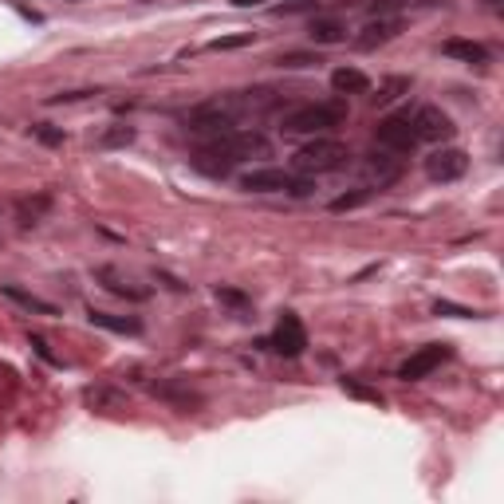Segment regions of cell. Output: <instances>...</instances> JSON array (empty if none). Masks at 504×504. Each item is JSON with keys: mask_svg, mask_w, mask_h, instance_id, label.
Instances as JSON below:
<instances>
[{"mask_svg": "<svg viewBox=\"0 0 504 504\" xmlns=\"http://www.w3.org/2000/svg\"><path fill=\"white\" fill-rule=\"evenodd\" d=\"M343 123H347V103L335 99V103H308V107L288 111L280 123V131L284 134H324V131L343 126Z\"/></svg>", "mask_w": 504, "mask_h": 504, "instance_id": "1", "label": "cell"}, {"mask_svg": "<svg viewBox=\"0 0 504 504\" xmlns=\"http://www.w3.org/2000/svg\"><path fill=\"white\" fill-rule=\"evenodd\" d=\"M347 158H351V150H347L343 142L316 139V142H308L304 150L296 154V170H304V173H335V170L347 166Z\"/></svg>", "mask_w": 504, "mask_h": 504, "instance_id": "2", "label": "cell"}, {"mask_svg": "<svg viewBox=\"0 0 504 504\" xmlns=\"http://www.w3.org/2000/svg\"><path fill=\"white\" fill-rule=\"evenodd\" d=\"M217 146V150L221 154H228V162H252V158H268L272 154V142L264 139L260 131H241V126H236V131H228V134H217V139H209Z\"/></svg>", "mask_w": 504, "mask_h": 504, "instance_id": "3", "label": "cell"}, {"mask_svg": "<svg viewBox=\"0 0 504 504\" xmlns=\"http://www.w3.org/2000/svg\"><path fill=\"white\" fill-rule=\"evenodd\" d=\"M374 139H379L382 150L390 154H410L418 146V134H414V118H410V111H398V115H387L379 126H374Z\"/></svg>", "mask_w": 504, "mask_h": 504, "instance_id": "4", "label": "cell"}, {"mask_svg": "<svg viewBox=\"0 0 504 504\" xmlns=\"http://www.w3.org/2000/svg\"><path fill=\"white\" fill-rule=\"evenodd\" d=\"M268 347L276 355H284V359H296V355H304L308 332H304V324H300L296 311H284V316H280V324H276V332H272V343Z\"/></svg>", "mask_w": 504, "mask_h": 504, "instance_id": "5", "label": "cell"}, {"mask_svg": "<svg viewBox=\"0 0 504 504\" xmlns=\"http://www.w3.org/2000/svg\"><path fill=\"white\" fill-rule=\"evenodd\" d=\"M414 118V134H418V142H445V139H453V118H449L442 107H421V111L410 115Z\"/></svg>", "mask_w": 504, "mask_h": 504, "instance_id": "6", "label": "cell"}, {"mask_svg": "<svg viewBox=\"0 0 504 504\" xmlns=\"http://www.w3.org/2000/svg\"><path fill=\"white\" fill-rule=\"evenodd\" d=\"M445 359H449V347H445V343H429V347L414 351L406 363L398 366V379H402V382H418V379H426V374H434Z\"/></svg>", "mask_w": 504, "mask_h": 504, "instance_id": "7", "label": "cell"}, {"mask_svg": "<svg viewBox=\"0 0 504 504\" xmlns=\"http://www.w3.org/2000/svg\"><path fill=\"white\" fill-rule=\"evenodd\" d=\"M469 170V154L457 150V146H445V150H434L426 158V173L434 181H457L461 173Z\"/></svg>", "mask_w": 504, "mask_h": 504, "instance_id": "8", "label": "cell"}, {"mask_svg": "<svg viewBox=\"0 0 504 504\" xmlns=\"http://www.w3.org/2000/svg\"><path fill=\"white\" fill-rule=\"evenodd\" d=\"M363 173H366V181H374L379 189H387L402 178V158L398 154H390V150H374V154H366L363 158Z\"/></svg>", "mask_w": 504, "mask_h": 504, "instance_id": "9", "label": "cell"}, {"mask_svg": "<svg viewBox=\"0 0 504 504\" xmlns=\"http://www.w3.org/2000/svg\"><path fill=\"white\" fill-rule=\"evenodd\" d=\"M398 32H402V20H394V16H379V20H371L359 36H355V48L374 52V48H382V44H390Z\"/></svg>", "mask_w": 504, "mask_h": 504, "instance_id": "10", "label": "cell"}, {"mask_svg": "<svg viewBox=\"0 0 504 504\" xmlns=\"http://www.w3.org/2000/svg\"><path fill=\"white\" fill-rule=\"evenodd\" d=\"M292 173L288 170H252L241 178V189L249 194H288Z\"/></svg>", "mask_w": 504, "mask_h": 504, "instance_id": "11", "label": "cell"}, {"mask_svg": "<svg viewBox=\"0 0 504 504\" xmlns=\"http://www.w3.org/2000/svg\"><path fill=\"white\" fill-rule=\"evenodd\" d=\"M95 280L103 284L107 292H115V296H123V300H150V288H142V284L126 280L118 268H111V264H103V268H95Z\"/></svg>", "mask_w": 504, "mask_h": 504, "instance_id": "12", "label": "cell"}, {"mask_svg": "<svg viewBox=\"0 0 504 504\" xmlns=\"http://www.w3.org/2000/svg\"><path fill=\"white\" fill-rule=\"evenodd\" d=\"M189 162H194V170H197V173H205V178H228V170H233L228 154H221L213 142L189 154Z\"/></svg>", "mask_w": 504, "mask_h": 504, "instance_id": "13", "label": "cell"}, {"mask_svg": "<svg viewBox=\"0 0 504 504\" xmlns=\"http://www.w3.org/2000/svg\"><path fill=\"white\" fill-rule=\"evenodd\" d=\"M87 319L103 332H115V335H142V324L134 316H115V311H99V308H87Z\"/></svg>", "mask_w": 504, "mask_h": 504, "instance_id": "14", "label": "cell"}, {"mask_svg": "<svg viewBox=\"0 0 504 504\" xmlns=\"http://www.w3.org/2000/svg\"><path fill=\"white\" fill-rule=\"evenodd\" d=\"M332 87L339 95H363V91H371V79H366V71H359V68H335Z\"/></svg>", "mask_w": 504, "mask_h": 504, "instance_id": "15", "label": "cell"}, {"mask_svg": "<svg viewBox=\"0 0 504 504\" xmlns=\"http://www.w3.org/2000/svg\"><path fill=\"white\" fill-rule=\"evenodd\" d=\"M445 56L449 60H461V63H489V48L473 40H445Z\"/></svg>", "mask_w": 504, "mask_h": 504, "instance_id": "16", "label": "cell"}, {"mask_svg": "<svg viewBox=\"0 0 504 504\" xmlns=\"http://www.w3.org/2000/svg\"><path fill=\"white\" fill-rule=\"evenodd\" d=\"M52 209V197L48 194H36V197H20L16 201V217H20V225H36L44 213Z\"/></svg>", "mask_w": 504, "mask_h": 504, "instance_id": "17", "label": "cell"}, {"mask_svg": "<svg viewBox=\"0 0 504 504\" xmlns=\"http://www.w3.org/2000/svg\"><path fill=\"white\" fill-rule=\"evenodd\" d=\"M4 292L8 300H16L20 308H28V311H40V316H56V308L48 304V300H40V296H32V292H24V288H16V284H4Z\"/></svg>", "mask_w": 504, "mask_h": 504, "instance_id": "18", "label": "cell"}, {"mask_svg": "<svg viewBox=\"0 0 504 504\" xmlns=\"http://www.w3.org/2000/svg\"><path fill=\"white\" fill-rule=\"evenodd\" d=\"M311 40L316 44H343L347 32L339 20H311Z\"/></svg>", "mask_w": 504, "mask_h": 504, "instance_id": "19", "label": "cell"}, {"mask_svg": "<svg viewBox=\"0 0 504 504\" xmlns=\"http://www.w3.org/2000/svg\"><path fill=\"white\" fill-rule=\"evenodd\" d=\"M374 197V189H351V194H339L335 201H332V213H351V209H359V205H366V201Z\"/></svg>", "mask_w": 504, "mask_h": 504, "instance_id": "20", "label": "cell"}, {"mask_svg": "<svg viewBox=\"0 0 504 504\" xmlns=\"http://www.w3.org/2000/svg\"><path fill=\"white\" fill-rule=\"evenodd\" d=\"M134 142V126H123V123H115V126H107L103 134H99V146H131Z\"/></svg>", "mask_w": 504, "mask_h": 504, "instance_id": "21", "label": "cell"}, {"mask_svg": "<svg viewBox=\"0 0 504 504\" xmlns=\"http://www.w3.org/2000/svg\"><path fill=\"white\" fill-rule=\"evenodd\" d=\"M244 44H252V32H241V36H217L209 48L213 52H233V48H244Z\"/></svg>", "mask_w": 504, "mask_h": 504, "instance_id": "22", "label": "cell"}, {"mask_svg": "<svg viewBox=\"0 0 504 504\" xmlns=\"http://www.w3.org/2000/svg\"><path fill=\"white\" fill-rule=\"evenodd\" d=\"M280 68H292V71H300V68H316L319 56H308V52H288V56H280L276 60Z\"/></svg>", "mask_w": 504, "mask_h": 504, "instance_id": "23", "label": "cell"}, {"mask_svg": "<svg viewBox=\"0 0 504 504\" xmlns=\"http://www.w3.org/2000/svg\"><path fill=\"white\" fill-rule=\"evenodd\" d=\"M339 382H343V390H347V394H355V398H366V402H382V398H379V390H366L363 382H355V379H339Z\"/></svg>", "mask_w": 504, "mask_h": 504, "instance_id": "24", "label": "cell"}, {"mask_svg": "<svg viewBox=\"0 0 504 504\" xmlns=\"http://www.w3.org/2000/svg\"><path fill=\"white\" fill-rule=\"evenodd\" d=\"M434 311H437V316H457V319H473V316H476V311H469V308H457V304H449V300H437Z\"/></svg>", "mask_w": 504, "mask_h": 504, "instance_id": "25", "label": "cell"}, {"mask_svg": "<svg viewBox=\"0 0 504 504\" xmlns=\"http://www.w3.org/2000/svg\"><path fill=\"white\" fill-rule=\"evenodd\" d=\"M406 87H410V84H406V79H390V84H387V87H382V91H379V95H374V103H390V99H394V95H398V91H406Z\"/></svg>", "mask_w": 504, "mask_h": 504, "instance_id": "26", "label": "cell"}, {"mask_svg": "<svg viewBox=\"0 0 504 504\" xmlns=\"http://www.w3.org/2000/svg\"><path fill=\"white\" fill-rule=\"evenodd\" d=\"M217 300H225V304H233V308L249 304V296H241V292H233V288H217Z\"/></svg>", "mask_w": 504, "mask_h": 504, "instance_id": "27", "label": "cell"}, {"mask_svg": "<svg viewBox=\"0 0 504 504\" xmlns=\"http://www.w3.org/2000/svg\"><path fill=\"white\" fill-rule=\"evenodd\" d=\"M311 189H316V181H308V178H292V186H288V194L292 197H308Z\"/></svg>", "mask_w": 504, "mask_h": 504, "instance_id": "28", "label": "cell"}, {"mask_svg": "<svg viewBox=\"0 0 504 504\" xmlns=\"http://www.w3.org/2000/svg\"><path fill=\"white\" fill-rule=\"evenodd\" d=\"M36 139L48 142V146H60V142H63V134H60V131H52V126H36Z\"/></svg>", "mask_w": 504, "mask_h": 504, "instance_id": "29", "label": "cell"}, {"mask_svg": "<svg viewBox=\"0 0 504 504\" xmlns=\"http://www.w3.org/2000/svg\"><path fill=\"white\" fill-rule=\"evenodd\" d=\"M95 91H63V95H52V103H76V99H87Z\"/></svg>", "mask_w": 504, "mask_h": 504, "instance_id": "30", "label": "cell"}, {"mask_svg": "<svg viewBox=\"0 0 504 504\" xmlns=\"http://www.w3.org/2000/svg\"><path fill=\"white\" fill-rule=\"evenodd\" d=\"M32 347H36V351H40V355H44V359H48V363H56V359H52V351H48V343H44L40 335H32Z\"/></svg>", "mask_w": 504, "mask_h": 504, "instance_id": "31", "label": "cell"}, {"mask_svg": "<svg viewBox=\"0 0 504 504\" xmlns=\"http://www.w3.org/2000/svg\"><path fill=\"white\" fill-rule=\"evenodd\" d=\"M406 4V0H374V12H387V8H398Z\"/></svg>", "mask_w": 504, "mask_h": 504, "instance_id": "32", "label": "cell"}, {"mask_svg": "<svg viewBox=\"0 0 504 504\" xmlns=\"http://www.w3.org/2000/svg\"><path fill=\"white\" fill-rule=\"evenodd\" d=\"M236 8H256V4H264V0H233Z\"/></svg>", "mask_w": 504, "mask_h": 504, "instance_id": "33", "label": "cell"}, {"mask_svg": "<svg viewBox=\"0 0 504 504\" xmlns=\"http://www.w3.org/2000/svg\"><path fill=\"white\" fill-rule=\"evenodd\" d=\"M489 4H497V0H489Z\"/></svg>", "mask_w": 504, "mask_h": 504, "instance_id": "34", "label": "cell"}]
</instances>
